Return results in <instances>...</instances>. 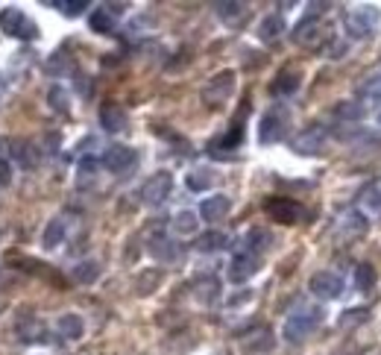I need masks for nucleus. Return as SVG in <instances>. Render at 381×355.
Listing matches in <instances>:
<instances>
[{
	"label": "nucleus",
	"instance_id": "f257e3e1",
	"mask_svg": "<svg viewBox=\"0 0 381 355\" xmlns=\"http://www.w3.org/2000/svg\"><path fill=\"white\" fill-rule=\"evenodd\" d=\"M288 127H291V115L284 106H273L264 112L261 117V127H258V141L261 144H279V141L288 135Z\"/></svg>",
	"mask_w": 381,
	"mask_h": 355
},
{
	"label": "nucleus",
	"instance_id": "f03ea898",
	"mask_svg": "<svg viewBox=\"0 0 381 355\" xmlns=\"http://www.w3.org/2000/svg\"><path fill=\"white\" fill-rule=\"evenodd\" d=\"M378 21H381V12L375 6H358V9L343 12V30L349 38H367L378 27Z\"/></svg>",
	"mask_w": 381,
	"mask_h": 355
},
{
	"label": "nucleus",
	"instance_id": "7ed1b4c3",
	"mask_svg": "<svg viewBox=\"0 0 381 355\" xmlns=\"http://www.w3.org/2000/svg\"><path fill=\"white\" fill-rule=\"evenodd\" d=\"M320 320H323V312H320V309H305V312H296V314H291L288 320H284L281 335H284V341L299 344V341H305V338L311 335L314 329L320 326Z\"/></svg>",
	"mask_w": 381,
	"mask_h": 355
},
{
	"label": "nucleus",
	"instance_id": "20e7f679",
	"mask_svg": "<svg viewBox=\"0 0 381 355\" xmlns=\"http://www.w3.org/2000/svg\"><path fill=\"white\" fill-rule=\"evenodd\" d=\"M0 30H4L6 36H12V38H21V41H33V38L38 36L36 21H33L27 12L15 9V6H9V9L0 12Z\"/></svg>",
	"mask_w": 381,
	"mask_h": 355
},
{
	"label": "nucleus",
	"instance_id": "39448f33",
	"mask_svg": "<svg viewBox=\"0 0 381 355\" xmlns=\"http://www.w3.org/2000/svg\"><path fill=\"white\" fill-rule=\"evenodd\" d=\"M232 91H235V70H220V74H214L205 88H203V100L208 106H220L232 97Z\"/></svg>",
	"mask_w": 381,
	"mask_h": 355
},
{
	"label": "nucleus",
	"instance_id": "423d86ee",
	"mask_svg": "<svg viewBox=\"0 0 381 355\" xmlns=\"http://www.w3.org/2000/svg\"><path fill=\"white\" fill-rule=\"evenodd\" d=\"M171 191H173V176L168 171H159L144 182V188H141V200L147 206H161L171 197Z\"/></svg>",
	"mask_w": 381,
	"mask_h": 355
},
{
	"label": "nucleus",
	"instance_id": "0eeeda50",
	"mask_svg": "<svg viewBox=\"0 0 381 355\" xmlns=\"http://www.w3.org/2000/svg\"><path fill=\"white\" fill-rule=\"evenodd\" d=\"M135 161H138V153L132 147H127V144H112L100 156V164L109 174H127L129 168H135Z\"/></svg>",
	"mask_w": 381,
	"mask_h": 355
},
{
	"label": "nucleus",
	"instance_id": "6e6552de",
	"mask_svg": "<svg viewBox=\"0 0 381 355\" xmlns=\"http://www.w3.org/2000/svg\"><path fill=\"white\" fill-rule=\"evenodd\" d=\"M308 291H311L317 300H338L343 294V279L338 273H331V270H320L311 276V282H308Z\"/></svg>",
	"mask_w": 381,
	"mask_h": 355
},
{
	"label": "nucleus",
	"instance_id": "1a4fd4ad",
	"mask_svg": "<svg viewBox=\"0 0 381 355\" xmlns=\"http://www.w3.org/2000/svg\"><path fill=\"white\" fill-rule=\"evenodd\" d=\"M264 211L276 221V223H299L302 221V206L296 203V200H291V197H273V200H267L264 203Z\"/></svg>",
	"mask_w": 381,
	"mask_h": 355
},
{
	"label": "nucleus",
	"instance_id": "9d476101",
	"mask_svg": "<svg viewBox=\"0 0 381 355\" xmlns=\"http://www.w3.org/2000/svg\"><path fill=\"white\" fill-rule=\"evenodd\" d=\"M291 147H294L299 156H317V153L326 147V127H320V124L305 127V129L294 138Z\"/></svg>",
	"mask_w": 381,
	"mask_h": 355
},
{
	"label": "nucleus",
	"instance_id": "9b49d317",
	"mask_svg": "<svg viewBox=\"0 0 381 355\" xmlns=\"http://www.w3.org/2000/svg\"><path fill=\"white\" fill-rule=\"evenodd\" d=\"M258 270H261V255H252V253L241 250L232 258V265H229V282H235V285H244V282L252 279Z\"/></svg>",
	"mask_w": 381,
	"mask_h": 355
},
{
	"label": "nucleus",
	"instance_id": "f8f14e48",
	"mask_svg": "<svg viewBox=\"0 0 381 355\" xmlns=\"http://www.w3.org/2000/svg\"><path fill=\"white\" fill-rule=\"evenodd\" d=\"M326 38V27H323V21L314 18V15H308L305 21L296 23V30H294V41L302 44V47H317L323 44Z\"/></svg>",
	"mask_w": 381,
	"mask_h": 355
},
{
	"label": "nucleus",
	"instance_id": "ddd939ff",
	"mask_svg": "<svg viewBox=\"0 0 381 355\" xmlns=\"http://www.w3.org/2000/svg\"><path fill=\"white\" fill-rule=\"evenodd\" d=\"M147 250H150V255L156 258L159 265H173V262H179L182 258V250H179V244L173 241V238H168V235H153L150 238V244H147Z\"/></svg>",
	"mask_w": 381,
	"mask_h": 355
},
{
	"label": "nucleus",
	"instance_id": "4468645a",
	"mask_svg": "<svg viewBox=\"0 0 381 355\" xmlns=\"http://www.w3.org/2000/svg\"><path fill=\"white\" fill-rule=\"evenodd\" d=\"M244 115H247V112H241V115H237V121L232 124V129H229V132H226L223 138H214L211 144H208V150H211L214 156H220L223 150H237V147L244 144V127H241Z\"/></svg>",
	"mask_w": 381,
	"mask_h": 355
},
{
	"label": "nucleus",
	"instance_id": "2eb2a0df",
	"mask_svg": "<svg viewBox=\"0 0 381 355\" xmlns=\"http://www.w3.org/2000/svg\"><path fill=\"white\" fill-rule=\"evenodd\" d=\"M299 85H302V74L296 68H284V70H279V77L273 80V85H270V91L276 94V97H294V94L299 91Z\"/></svg>",
	"mask_w": 381,
	"mask_h": 355
},
{
	"label": "nucleus",
	"instance_id": "dca6fc26",
	"mask_svg": "<svg viewBox=\"0 0 381 355\" xmlns=\"http://www.w3.org/2000/svg\"><path fill=\"white\" fill-rule=\"evenodd\" d=\"M18 338L23 344H47V341H50V338H47V329L41 326V320L33 317V314H23L18 320Z\"/></svg>",
	"mask_w": 381,
	"mask_h": 355
},
{
	"label": "nucleus",
	"instance_id": "f3484780",
	"mask_svg": "<svg viewBox=\"0 0 381 355\" xmlns=\"http://www.w3.org/2000/svg\"><path fill=\"white\" fill-rule=\"evenodd\" d=\"M100 127L106 132H124L129 127V117H127V109L117 106V103H106L100 109Z\"/></svg>",
	"mask_w": 381,
	"mask_h": 355
},
{
	"label": "nucleus",
	"instance_id": "a211bd4d",
	"mask_svg": "<svg viewBox=\"0 0 381 355\" xmlns=\"http://www.w3.org/2000/svg\"><path fill=\"white\" fill-rule=\"evenodd\" d=\"M229 208H232L229 197H223V194H214V197H205V200L200 203V218H203V221H208V223H214V221H223V218L229 215Z\"/></svg>",
	"mask_w": 381,
	"mask_h": 355
},
{
	"label": "nucleus",
	"instance_id": "6ab92c4d",
	"mask_svg": "<svg viewBox=\"0 0 381 355\" xmlns=\"http://www.w3.org/2000/svg\"><path fill=\"white\" fill-rule=\"evenodd\" d=\"M214 9H218V18L223 23H229V27H241V23L247 21V15H249L247 4H237V0H229V4H214Z\"/></svg>",
	"mask_w": 381,
	"mask_h": 355
},
{
	"label": "nucleus",
	"instance_id": "aec40b11",
	"mask_svg": "<svg viewBox=\"0 0 381 355\" xmlns=\"http://www.w3.org/2000/svg\"><path fill=\"white\" fill-rule=\"evenodd\" d=\"M270 244H273V235H270L267 229H261V226L249 229L247 238H244V250L252 253V255H264V253L270 250Z\"/></svg>",
	"mask_w": 381,
	"mask_h": 355
},
{
	"label": "nucleus",
	"instance_id": "412c9836",
	"mask_svg": "<svg viewBox=\"0 0 381 355\" xmlns=\"http://www.w3.org/2000/svg\"><path fill=\"white\" fill-rule=\"evenodd\" d=\"M194 297L203 302V305H214L220 300V282L214 276H205V279H197L194 282Z\"/></svg>",
	"mask_w": 381,
	"mask_h": 355
},
{
	"label": "nucleus",
	"instance_id": "4be33fe9",
	"mask_svg": "<svg viewBox=\"0 0 381 355\" xmlns=\"http://www.w3.org/2000/svg\"><path fill=\"white\" fill-rule=\"evenodd\" d=\"M281 33H284V18H281V15H267L264 21L258 23V38L264 41V44L279 41V38H281Z\"/></svg>",
	"mask_w": 381,
	"mask_h": 355
},
{
	"label": "nucleus",
	"instance_id": "5701e85b",
	"mask_svg": "<svg viewBox=\"0 0 381 355\" xmlns=\"http://www.w3.org/2000/svg\"><path fill=\"white\" fill-rule=\"evenodd\" d=\"M88 27H91L94 33H100V36H112V33L117 30V21H114V15H112L106 6H100V9H94V12H91Z\"/></svg>",
	"mask_w": 381,
	"mask_h": 355
},
{
	"label": "nucleus",
	"instance_id": "b1692460",
	"mask_svg": "<svg viewBox=\"0 0 381 355\" xmlns=\"http://www.w3.org/2000/svg\"><path fill=\"white\" fill-rule=\"evenodd\" d=\"M82 317L80 314H62L59 320H56V332L65 338V341H77V338H82Z\"/></svg>",
	"mask_w": 381,
	"mask_h": 355
},
{
	"label": "nucleus",
	"instance_id": "393cba45",
	"mask_svg": "<svg viewBox=\"0 0 381 355\" xmlns=\"http://www.w3.org/2000/svg\"><path fill=\"white\" fill-rule=\"evenodd\" d=\"M229 247V235L226 232H218V229H211L205 235H200L197 238V250L200 253H220Z\"/></svg>",
	"mask_w": 381,
	"mask_h": 355
},
{
	"label": "nucleus",
	"instance_id": "a878e982",
	"mask_svg": "<svg viewBox=\"0 0 381 355\" xmlns=\"http://www.w3.org/2000/svg\"><path fill=\"white\" fill-rule=\"evenodd\" d=\"M65 235H68V223H65L62 218H53L50 223H47L44 235H41V244H44L47 250H53V247H59V244L65 241Z\"/></svg>",
	"mask_w": 381,
	"mask_h": 355
},
{
	"label": "nucleus",
	"instance_id": "bb28decb",
	"mask_svg": "<svg viewBox=\"0 0 381 355\" xmlns=\"http://www.w3.org/2000/svg\"><path fill=\"white\" fill-rule=\"evenodd\" d=\"M335 117H338V121H346V127H352V124H358L361 117H364V106L361 103H352V100H343V103H338Z\"/></svg>",
	"mask_w": 381,
	"mask_h": 355
},
{
	"label": "nucleus",
	"instance_id": "cd10ccee",
	"mask_svg": "<svg viewBox=\"0 0 381 355\" xmlns=\"http://www.w3.org/2000/svg\"><path fill=\"white\" fill-rule=\"evenodd\" d=\"M375 282H378V276H375L372 265H358L355 267V288H358L361 294H370L375 288Z\"/></svg>",
	"mask_w": 381,
	"mask_h": 355
},
{
	"label": "nucleus",
	"instance_id": "c85d7f7f",
	"mask_svg": "<svg viewBox=\"0 0 381 355\" xmlns=\"http://www.w3.org/2000/svg\"><path fill=\"white\" fill-rule=\"evenodd\" d=\"M185 185L190 188V191H205V188H211V185H214V174H211L208 168H194V171L188 174Z\"/></svg>",
	"mask_w": 381,
	"mask_h": 355
},
{
	"label": "nucleus",
	"instance_id": "c756f323",
	"mask_svg": "<svg viewBox=\"0 0 381 355\" xmlns=\"http://www.w3.org/2000/svg\"><path fill=\"white\" fill-rule=\"evenodd\" d=\"M97 168H100V159H94V156H82V159H80V164H77V182H80V185L94 182V176H97Z\"/></svg>",
	"mask_w": 381,
	"mask_h": 355
},
{
	"label": "nucleus",
	"instance_id": "7c9ffc66",
	"mask_svg": "<svg viewBox=\"0 0 381 355\" xmlns=\"http://www.w3.org/2000/svg\"><path fill=\"white\" fill-rule=\"evenodd\" d=\"M100 276V265L97 262H80L74 267V279L80 282V285H91V282H97Z\"/></svg>",
	"mask_w": 381,
	"mask_h": 355
},
{
	"label": "nucleus",
	"instance_id": "2f4dec72",
	"mask_svg": "<svg viewBox=\"0 0 381 355\" xmlns=\"http://www.w3.org/2000/svg\"><path fill=\"white\" fill-rule=\"evenodd\" d=\"M197 215L194 211H179V215L173 218V232L176 235H194L197 232Z\"/></svg>",
	"mask_w": 381,
	"mask_h": 355
},
{
	"label": "nucleus",
	"instance_id": "473e14b6",
	"mask_svg": "<svg viewBox=\"0 0 381 355\" xmlns=\"http://www.w3.org/2000/svg\"><path fill=\"white\" fill-rule=\"evenodd\" d=\"M367 317H370V309H364V305H358V309H346V312L340 314L338 326H340V329H355V326H361Z\"/></svg>",
	"mask_w": 381,
	"mask_h": 355
},
{
	"label": "nucleus",
	"instance_id": "72a5a7b5",
	"mask_svg": "<svg viewBox=\"0 0 381 355\" xmlns=\"http://www.w3.org/2000/svg\"><path fill=\"white\" fill-rule=\"evenodd\" d=\"M358 94H361L367 103H378L381 100V74H370L367 83L358 88Z\"/></svg>",
	"mask_w": 381,
	"mask_h": 355
},
{
	"label": "nucleus",
	"instance_id": "f704fd0d",
	"mask_svg": "<svg viewBox=\"0 0 381 355\" xmlns=\"http://www.w3.org/2000/svg\"><path fill=\"white\" fill-rule=\"evenodd\" d=\"M367 221H364V215L361 211H346V215L340 218V229L343 232H355V235H361V232H367Z\"/></svg>",
	"mask_w": 381,
	"mask_h": 355
},
{
	"label": "nucleus",
	"instance_id": "c9c22d12",
	"mask_svg": "<svg viewBox=\"0 0 381 355\" xmlns=\"http://www.w3.org/2000/svg\"><path fill=\"white\" fill-rule=\"evenodd\" d=\"M53 6L68 18H77V15H82L88 9V0H56Z\"/></svg>",
	"mask_w": 381,
	"mask_h": 355
},
{
	"label": "nucleus",
	"instance_id": "e433bc0d",
	"mask_svg": "<svg viewBox=\"0 0 381 355\" xmlns=\"http://www.w3.org/2000/svg\"><path fill=\"white\" fill-rule=\"evenodd\" d=\"M47 100H50V109L59 112V115H68V94L62 85H53L50 94H47Z\"/></svg>",
	"mask_w": 381,
	"mask_h": 355
},
{
	"label": "nucleus",
	"instance_id": "4c0bfd02",
	"mask_svg": "<svg viewBox=\"0 0 381 355\" xmlns=\"http://www.w3.org/2000/svg\"><path fill=\"white\" fill-rule=\"evenodd\" d=\"M364 206L370 211H381V191H378V188H370V191H364Z\"/></svg>",
	"mask_w": 381,
	"mask_h": 355
},
{
	"label": "nucleus",
	"instance_id": "58836bf2",
	"mask_svg": "<svg viewBox=\"0 0 381 355\" xmlns=\"http://www.w3.org/2000/svg\"><path fill=\"white\" fill-rule=\"evenodd\" d=\"M12 182V164L6 159H0V185H9Z\"/></svg>",
	"mask_w": 381,
	"mask_h": 355
},
{
	"label": "nucleus",
	"instance_id": "ea45409f",
	"mask_svg": "<svg viewBox=\"0 0 381 355\" xmlns=\"http://www.w3.org/2000/svg\"><path fill=\"white\" fill-rule=\"evenodd\" d=\"M85 80L88 77H82V74L77 77V91H82V97H88V94H91V83H85Z\"/></svg>",
	"mask_w": 381,
	"mask_h": 355
},
{
	"label": "nucleus",
	"instance_id": "a19ab883",
	"mask_svg": "<svg viewBox=\"0 0 381 355\" xmlns=\"http://www.w3.org/2000/svg\"><path fill=\"white\" fill-rule=\"evenodd\" d=\"M378 127H381V115H378Z\"/></svg>",
	"mask_w": 381,
	"mask_h": 355
}]
</instances>
